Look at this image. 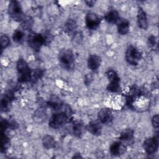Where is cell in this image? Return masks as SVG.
Here are the masks:
<instances>
[{
  "label": "cell",
  "mask_w": 159,
  "mask_h": 159,
  "mask_svg": "<svg viewBox=\"0 0 159 159\" xmlns=\"http://www.w3.org/2000/svg\"><path fill=\"white\" fill-rule=\"evenodd\" d=\"M142 57L140 51L134 46H130L127 48L125 52L126 61L132 65H136L140 60Z\"/></svg>",
  "instance_id": "cell-6"
},
{
  "label": "cell",
  "mask_w": 159,
  "mask_h": 159,
  "mask_svg": "<svg viewBox=\"0 0 159 159\" xmlns=\"http://www.w3.org/2000/svg\"><path fill=\"white\" fill-rule=\"evenodd\" d=\"M158 120H159V117L158 114L155 115L154 116H153L152 119V124L153 125V127L157 129L158 127Z\"/></svg>",
  "instance_id": "cell-28"
},
{
  "label": "cell",
  "mask_w": 159,
  "mask_h": 159,
  "mask_svg": "<svg viewBox=\"0 0 159 159\" xmlns=\"http://www.w3.org/2000/svg\"><path fill=\"white\" fill-rule=\"evenodd\" d=\"M17 69L19 74V82H27L31 80V71L27 62L24 59H19V60L17 62Z\"/></svg>",
  "instance_id": "cell-2"
},
{
  "label": "cell",
  "mask_w": 159,
  "mask_h": 159,
  "mask_svg": "<svg viewBox=\"0 0 159 159\" xmlns=\"http://www.w3.org/2000/svg\"><path fill=\"white\" fill-rule=\"evenodd\" d=\"M112 113L107 108H103L98 112V119L102 124H107L112 120Z\"/></svg>",
  "instance_id": "cell-10"
},
{
  "label": "cell",
  "mask_w": 159,
  "mask_h": 159,
  "mask_svg": "<svg viewBox=\"0 0 159 159\" xmlns=\"http://www.w3.org/2000/svg\"><path fill=\"white\" fill-rule=\"evenodd\" d=\"M101 17L96 13L88 12L85 17V22L87 27L91 30H95L101 23Z\"/></svg>",
  "instance_id": "cell-9"
},
{
  "label": "cell",
  "mask_w": 159,
  "mask_h": 159,
  "mask_svg": "<svg viewBox=\"0 0 159 159\" xmlns=\"http://www.w3.org/2000/svg\"><path fill=\"white\" fill-rule=\"evenodd\" d=\"M42 144L45 148L50 149L53 148L55 146V141L51 135H47L43 137Z\"/></svg>",
  "instance_id": "cell-19"
},
{
  "label": "cell",
  "mask_w": 159,
  "mask_h": 159,
  "mask_svg": "<svg viewBox=\"0 0 159 159\" xmlns=\"http://www.w3.org/2000/svg\"><path fill=\"white\" fill-rule=\"evenodd\" d=\"M42 74H43L42 71L39 69H37L34 72L33 74H32L31 80H35H35H37V79L41 78V76H42Z\"/></svg>",
  "instance_id": "cell-27"
},
{
  "label": "cell",
  "mask_w": 159,
  "mask_h": 159,
  "mask_svg": "<svg viewBox=\"0 0 159 159\" xmlns=\"http://www.w3.org/2000/svg\"><path fill=\"white\" fill-rule=\"evenodd\" d=\"M106 20L110 24H115L119 20V13L116 11H111L105 15Z\"/></svg>",
  "instance_id": "cell-16"
},
{
  "label": "cell",
  "mask_w": 159,
  "mask_h": 159,
  "mask_svg": "<svg viewBox=\"0 0 159 159\" xmlns=\"http://www.w3.org/2000/svg\"><path fill=\"white\" fill-rule=\"evenodd\" d=\"M106 75L110 81L107 87V90L111 92H118L120 89V79L117 74L115 71L109 70L106 73Z\"/></svg>",
  "instance_id": "cell-7"
},
{
  "label": "cell",
  "mask_w": 159,
  "mask_h": 159,
  "mask_svg": "<svg viewBox=\"0 0 159 159\" xmlns=\"http://www.w3.org/2000/svg\"><path fill=\"white\" fill-rule=\"evenodd\" d=\"M148 44L150 47H154V46L156 45V40H155V37L153 35L150 36L148 39Z\"/></svg>",
  "instance_id": "cell-29"
},
{
  "label": "cell",
  "mask_w": 159,
  "mask_h": 159,
  "mask_svg": "<svg viewBox=\"0 0 159 159\" xmlns=\"http://www.w3.org/2000/svg\"><path fill=\"white\" fill-rule=\"evenodd\" d=\"M77 28V24L76 22L73 19L68 20L64 25V30L68 34H74L75 31L76 30Z\"/></svg>",
  "instance_id": "cell-15"
},
{
  "label": "cell",
  "mask_w": 159,
  "mask_h": 159,
  "mask_svg": "<svg viewBox=\"0 0 159 159\" xmlns=\"http://www.w3.org/2000/svg\"><path fill=\"white\" fill-rule=\"evenodd\" d=\"M88 130L93 135H99L101 134L102 127L101 124L96 121L90 122L87 126Z\"/></svg>",
  "instance_id": "cell-14"
},
{
  "label": "cell",
  "mask_w": 159,
  "mask_h": 159,
  "mask_svg": "<svg viewBox=\"0 0 159 159\" xmlns=\"http://www.w3.org/2000/svg\"><path fill=\"white\" fill-rule=\"evenodd\" d=\"M85 3L88 5V6L92 7L95 4V1H86Z\"/></svg>",
  "instance_id": "cell-30"
},
{
  "label": "cell",
  "mask_w": 159,
  "mask_h": 159,
  "mask_svg": "<svg viewBox=\"0 0 159 159\" xmlns=\"http://www.w3.org/2000/svg\"><path fill=\"white\" fill-rule=\"evenodd\" d=\"M8 11L10 16L16 21L22 22L25 17L20 4L16 1H12L9 3Z\"/></svg>",
  "instance_id": "cell-3"
},
{
  "label": "cell",
  "mask_w": 159,
  "mask_h": 159,
  "mask_svg": "<svg viewBox=\"0 0 159 159\" xmlns=\"http://www.w3.org/2000/svg\"><path fill=\"white\" fill-rule=\"evenodd\" d=\"M27 41L29 46L35 51H39L45 43L43 35L37 33H31L29 34Z\"/></svg>",
  "instance_id": "cell-5"
},
{
  "label": "cell",
  "mask_w": 159,
  "mask_h": 159,
  "mask_svg": "<svg viewBox=\"0 0 159 159\" xmlns=\"http://www.w3.org/2000/svg\"><path fill=\"white\" fill-rule=\"evenodd\" d=\"M48 105L53 109H58L61 107L62 102L61 100L57 96H52L48 102Z\"/></svg>",
  "instance_id": "cell-21"
},
{
  "label": "cell",
  "mask_w": 159,
  "mask_h": 159,
  "mask_svg": "<svg viewBox=\"0 0 159 159\" xmlns=\"http://www.w3.org/2000/svg\"><path fill=\"white\" fill-rule=\"evenodd\" d=\"M109 150L112 155L118 156L122 155L125 152L126 147L120 142H116L111 145Z\"/></svg>",
  "instance_id": "cell-11"
},
{
  "label": "cell",
  "mask_w": 159,
  "mask_h": 159,
  "mask_svg": "<svg viewBox=\"0 0 159 159\" xmlns=\"http://www.w3.org/2000/svg\"><path fill=\"white\" fill-rule=\"evenodd\" d=\"M73 131L75 136L80 137L84 132V125L81 121H75L73 125Z\"/></svg>",
  "instance_id": "cell-18"
},
{
  "label": "cell",
  "mask_w": 159,
  "mask_h": 159,
  "mask_svg": "<svg viewBox=\"0 0 159 159\" xmlns=\"http://www.w3.org/2000/svg\"><path fill=\"white\" fill-rule=\"evenodd\" d=\"M12 99V94L11 93H8L4 96L1 102V108L2 111H6L8 108L9 104Z\"/></svg>",
  "instance_id": "cell-22"
},
{
  "label": "cell",
  "mask_w": 159,
  "mask_h": 159,
  "mask_svg": "<svg viewBox=\"0 0 159 159\" xmlns=\"http://www.w3.org/2000/svg\"><path fill=\"white\" fill-rule=\"evenodd\" d=\"M58 59L61 66L66 70L70 71L75 67V58L72 51L70 49H63L60 51Z\"/></svg>",
  "instance_id": "cell-1"
},
{
  "label": "cell",
  "mask_w": 159,
  "mask_h": 159,
  "mask_svg": "<svg viewBox=\"0 0 159 159\" xmlns=\"http://www.w3.org/2000/svg\"><path fill=\"white\" fill-rule=\"evenodd\" d=\"M143 147L145 151L148 154H153L158 149V135L156 134L155 136L152 138L146 139L143 144Z\"/></svg>",
  "instance_id": "cell-8"
},
{
  "label": "cell",
  "mask_w": 159,
  "mask_h": 159,
  "mask_svg": "<svg viewBox=\"0 0 159 159\" xmlns=\"http://www.w3.org/2000/svg\"><path fill=\"white\" fill-rule=\"evenodd\" d=\"M101 58L96 55H91L88 59V66L93 71H96L98 69L101 65Z\"/></svg>",
  "instance_id": "cell-13"
},
{
  "label": "cell",
  "mask_w": 159,
  "mask_h": 159,
  "mask_svg": "<svg viewBox=\"0 0 159 159\" xmlns=\"http://www.w3.org/2000/svg\"><path fill=\"white\" fill-rule=\"evenodd\" d=\"M68 122V116L65 112L54 114L50 119L48 125L51 128L58 129Z\"/></svg>",
  "instance_id": "cell-4"
},
{
  "label": "cell",
  "mask_w": 159,
  "mask_h": 159,
  "mask_svg": "<svg viewBox=\"0 0 159 159\" xmlns=\"http://www.w3.org/2000/svg\"><path fill=\"white\" fill-rule=\"evenodd\" d=\"M24 35V33L22 31L19 30H16L14 32L13 36H12L14 41L16 42H20L22 40V39H23Z\"/></svg>",
  "instance_id": "cell-25"
},
{
  "label": "cell",
  "mask_w": 159,
  "mask_h": 159,
  "mask_svg": "<svg viewBox=\"0 0 159 159\" xmlns=\"http://www.w3.org/2000/svg\"><path fill=\"white\" fill-rule=\"evenodd\" d=\"M10 143V141H9V139L4 134H2V136H1V152H2L3 151H5L9 147Z\"/></svg>",
  "instance_id": "cell-24"
},
{
  "label": "cell",
  "mask_w": 159,
  "mask_h": 159,
  "mask_svg": "<svg viewBox=\"0 0 159 159\" xmlns=\"http://www.w3.org/2000/svg\"><path fill=\"white\" fill-rule=\"evenodd\" d=\"M137 22L139 27L142 29H147L148 27L147 18L145 12L142 8H139L137 11Z\"/></svg>",
  "instance_id": "cell-12"
},
{
  "label": "cell",
  "mask_w": 159,
  "mask_h": 159,
  "mask_svg": "<svg viewBox=\"0 0 159 159\" xmlns=\"http://www.w3.org/2000/svg\"><path fill=\"white\" fill-rule=\"evenodd\" d=\"M33 25V20L30 17H25L22 20L21 25L23 29L28 30L31 29Z\"/></svg>",
  "instance_id": "cell-23"
},
{
  "label": "cell",
  "mask_w": 159,
  "mask_h": 159,
  "mask_svg": "<svg viewBox=\"0 0 159 159\" xmlns=\"http://www.w3.org/2000/svg\"><path fill=\"white\" fill-rule=\"evenodd\" d=\"M10 43L11 42L9 40V39L7 35H4L1 37V47L2 50L7 48L9 45Z\"/></svg>",
  "instance_id": "cell-26"
},
{
  "label": "cell",
  "mask_w": 159,
  "mask_h": 159,
  "mask_svg": "<svg viewBox=\"0 0 159 159\" xmlns=\"http://www.w3.org/2000/svg\"><path fill=\"white\" fill-rule=\"evenodd\" d=\"M129 22L127 20H122L117 25L118 33L121 35H125L129 32Z\"/></svg>",
  "instance_id": "cell-17"
},
{
  "label": "cell",
  "mask_w": 159,
  "mask_h": 159,
  "mask_svg": "<svg viewBox=\"0 0 159 159\" xmlns=\"http://www.w3.org/2000/svg\"><path fill=\"white\" fill-rule=\"evenodd\" d=\"M133 137L134 131L130 129H126L121 132L119 139L121 141L127 142L133 139Z\"/></svg>",
  "instance_id": "cell-20"
}]
</instances>
